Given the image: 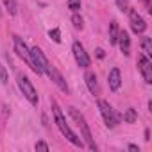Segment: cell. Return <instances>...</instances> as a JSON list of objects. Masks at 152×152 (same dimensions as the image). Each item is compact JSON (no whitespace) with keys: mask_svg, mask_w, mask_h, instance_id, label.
Wrapping results in <instances>:
<instances>
[{"mask_svg":"<svg viewBox=\"0 0 152 152\" xmlns=\"http://www.w3.org/2000/svg\"><path fill=\"white\" fill-rule=\"evenodd\" d=\"M52 113H54V120H56V125L59 127V131L63 132V136L70 141V143H73L75 147H84V141L75 134L72 129H70V125L66 124V118H64V115H63V111H61V107L57 106V102L56 100H52Z\"/></svg>","mask_w":152,"mask_h":152,"instance_id":"6da1fadb","label":"cell"},{"mask_svg":"<svg viewBox=\"0 0 152 152\" xmlns=\"http://www.w3.org/2000/svg\"><path fill=\"white\" fill-rule=\"evenodd\" d=\"M68 113H70V116L75 120V124L79 125V129H81V132H83V138H84V141H86L88 148H90V150H97V145H95V141H93L91 131H90V127H88V124H86L84 116H83L77 109H75V107H68Z\"/></svg>","mask_w":152,"mask_h":152,"instance_id":"7a4b0ae2","label":"cell"},{"mask_svg":"<svg viewBox=\"0 0 152 152\" xmlns=\"http://www.w3.org/2000/svg\"><path fill=\"white\" fill-rule=\"evenodd\" d=\"M99 109H100V115H102V118H104V124L109 127V129H115L118 124H120V120H122V116L109 106V102H106V100H99Z\"/></svg>","mask_w":152,"mask_h":152,"instance_id":"3957f363","label":"cell"},{"mask_svg":"<svg viewBox=\"0 0 152 152\" xmlns=\"http://www.w3.org/2000/svg\"><path fill=\"white\" fill-rule=\"evenodd\" d=\"M18 88H20V91L25 95V99L32 106H38V93H36L32 83L29 81V77H25V75H18Z\"/></svg>","mask_w":152,"mask_h":152,"instance_id":"277c9868","label":"cell"},{"mask_svg":"<svg viewBox=\"0 0 152 152\" xmlns=\"http://www.w3.org/2000/svg\"><path fill=\"white\" fill-rule=\"evenodd\" d=\"M43 70H45V73L48 75V77H50V81L63 91V93H68L70 90H68V84H66V81L63 79V75L57 72V68L56 66H52L50 63H48V59H47V63L43 64Z\"/></svg>","mask_w":152,"mask_h":152,"instance_id":"5b68a950","label":"cell"},{"mask_svg":"<svg viewBox=\"0 0 152 152\" xmlns=\"http://www.w3.org/2000/svg\"><path fill=\"white\" fill-rule=\"evenodd\" d=\"M45 63H47V57L41 52V48L39 47H32L31 48V64H29L32 68V72L38 73V75H43L45 73V70H43V64Z\"/></svg>","mask_w":152,"mask_h":152,"instance_id":"8992f818","label":"cell"},{"mask_svg":"<svg viewBox=\"0 0 152 152\" xmlns=\"http://www.w3.org/2000/svg\"><path fill=\"white\" fill-rule=\"evenodd\" d=\"M72 52H73L75 63H77L81 68H90L91 59H90V56L86 54V50H84V47L81 45V41H73V45H72Z\"/></svg>","mask_w":152,"mask_h":152,"instance_id":"52a82bcc","label":"cell"},{"mask_svg":"<svg viewBox=\"0 0 152 152\" xmlns=\"http://www.w3.org/2000/svg\"><path fill=\"white\" fill-rule=\"evenodd\" d=\"M129 22H131V29L134 34H143L147 29L145 20L141 18V15H138L136 9H129Z\"/></svg>","mask_w":152,"mask_h":152,"instance_id":"ba28073f","label":"cell"},{"mask_svg":"<svg viewBox=\"0 0 152 152\" xmlns=\"http://www.w3.org/2000/svg\"><path fill=\"white\" fill-rule=\"evenodd\" d=\"M138 68L143 75V79L147 84H152V63H150V57H147L145 54L138 57Z\"/></svg>","mask_w":152,"mask_h":152,"instance_id":"9c48e42d","label":"cell"},{"mask_svg":"<svg viewBox=\"0 0 152 152\" xmlns=\"http://www.w3.org/2000/svg\"><path fill=\"white\" fill-rule=\"evenodd\" d=\"M13 39H15V52L18 54V57H22L27 64H31V50H29V47L25 45V41L20 38V36H13Z\"/></svg>","mask_w":152,"mask_h":152,"instance_id":"30bf717a","label":"cell"},{"mask_svg":"<svg viewBox=\"0 0 152 152\" xmlns=\"http://www.w3.org/2000/svg\"><path fill=\"white\" fill-rule=\"evenodd\" d=\"M116 43L122 50L124 56H129L131 54V38H129V32L127 31H120L118 32V38H116Z\"/></svg>","mask_w":152,"mask_h":152,"instance_id":"8fae6325","label":"cell"},{"mask_svg":"<svg viewBox=\"0 0 152 152\" xmlns=\"http://www.w3.org/2000/svg\"><path fill=\"white\" fill-rule=\"evenodd\" d=\"M107 83H109L111 91H118V88L122 84V73H120L118 68H111V72L107 75Z\"/></svg>","mask_w":152,"mask_h":152,"instance_id":"7c38bea8","label":"cell"},{"mask_svg":"<svg viewBox=\"0 0 152 152\" xmlns=\"http://www.w3.org/2000/svg\"><path fill=\"white\" fill-rule=\"evenodd\" d=\"M84 81H86V86H88V90H90V93L91 95H99L100 93V90H99V83H97V75L93 73V72H86V75H84Z\"/></svg>","mask_w":152,"mask_h":152,"instance_id":"4fadbf2b","label":"cell"},{"mask_svg":"<svg viewBox=\"0 0 152 152\" xmlns=\"http://www.w3.org/2000/svg\"><path fill=\"white\" fill-rule=\"evenodd\" d=\"M118 32H120L118 23H116V22H111V23H109V43H111V45H116Z\"/></svg>","mask_w":152,"mask_h":152,"instance_id":"5bb4252c","label":"cell"},{"mask_svg":"<svg viewBox=\"0 0 152 152\" xmlns=\"http://www.w3.org/2000/svg\"><path fill=\"white\" fill-rule=\"evenodd\" d=\"M141 48H143V54L147 57H152V39L148 36L141 38Z\"/></svg>","mask_w":152,"mask_h":152,"instance_id":"9a60e30c","label":"cell"},{"mask_svg":"<svg viewBox=\"0 0 152 152\" xmlns=\"http://www.w3.org/2000/svg\"><path fill=\"white\" fill-rule=\"evenodd\" d=\"M124 122H127V124H134L136 120H138V113H136V109L134 107H129V109H125V113H124Z\"/></svg>","mask_w":152,"mask_h":152,"instance_id":"2e32d148","label":"cell"},{"mask_svg":"<svg viewBox=\"0 0 152 152\" xmlns=\"http://www.w3.org/2000/svg\"><path fill=\"white\" fill-rule=\"evenodd\" d=\"M4 4H6L7 13H9L11 16H15V15H16V2H15V0H4Z\"/></svg>","mask_w":152,"mask_h":152,"instance_id":"e0dca14e","label":"cell"},{"mask_svg":"<svg viewBox=\"0 0 152 152\" xmlns=\"http://www.w3.org/2000/svg\"><path fill=\"white\" fill-rule=\"evenodd\" d=\"M72 23H73L75 29H83V27H84V22H83V18H81L77 13H73V16H72Z\"/></svg>","mask_w":152,"mask_h":152,"instance_id":"ac0fdd59","label":"cell"},{"mask_svg":"<svg viewBox=\"0 0 152 152\" xmlns=\"http://www.w3.org/2000/svg\"><path fill=\"white\" fill-rule=\"evenodd\" d=\"M48 36H50V39H54L56 43H61V32H59V29H50V31H48Z\"/></svg>","mask_w":152,"mask_h":152,"instance_id":"d6986e66","label":"cell"},{"mask_svg":"<svg viewBox=\"0 0 152 152\" xmlns=\"http://www.w3.org/2000/svg\"><path fill=\"white\" fill-rule=\"evenodd\" d=\"M68 7L73 11V13H77L81 9V0H68Z\"/></svg>","mask_w":152,"mask_h":152,"instance_id":"ffe728a7","label":"cell"},{"mask_svg":"<svg viewBox=\"0 0 152 152\" xmlns=\"http://www.w3.org/2000/svg\"><path fill=\"white\" fill-rule=\"evenodd\" d=\"M115 2H116L120 11H127L129 9V0H115Z\"/></svg>","mask_w":152,"mask_h":152,"instance_id":"44dd1931","label":"cell"},{"mask_svg":"<svg viewBox=\"0 0 152 152\" xmlns=\"http://www.w3.org/2000/svg\"><path fill=\"white\" fill-rule=\"evenodd\" d=\"M34 148H36V150H41V152H48V150H50V147H48L45 141H38V143L34 145Z\"/></svg>","mask_w":152,"mask_h":152,"instance_id":"7402d4cb","label":"cell"},{"mask_svg":"<svg viewBox=\"0 0 152 152\" xmlns=\"http://www.w3.org/2000/svg\"><path fill=\"white\" fill-rule=\"evenodd\" d=\"M0 81L2 84H7V72H6V66L0 64Z\"/></svg>","mask_w":152,"mask_h":152,"instance_id":"603a6c76","label":"cell"},{"mask_svg":"<svg viewBox=\"0 0 152 152\" xmlns=\"http://www.w3.org/2000/svg\"><path fill=\"white\" fill-rule=\"evenodd\" d=\"M141 2H143V6H145V9H147V11L150 13V11H152V9H150V0H141Z\"/></svg>","mask_w":152,"mask_h":152,"instance_id":"cb8c5ba5","label":"cell"},{"mask_svg":"<svg viewBox=\"0 0 152 152\" xmlns=\"http://www.w3.org/2000/svg\"><path fill=\"white\" fill-rule=\"evenodd\" d=\"M129 150H132V152H140V147H138V145H129Z\"/></svg>","mask_w":152,"mask_h":152,"instance_id":"d4e9b609","label":"cell"},{"mask_svg":"<svg viewBox=\"0 0 152 152\" xmlns=\"http://www.w3.org/2000/svg\"><path fill=\"white\" fill-rule=\"evenodd\" d=\"M97 56H99V57H104V50H102V48H97Z\"/></svg>","mask_w":152,"mask_h":152,"instance_id":"484cf974","label":"cell"},{"mask_svg":"<svg viewBox=\"0 0 152 152\" xmlns=\"http://www.w3.org/2000/svg\"><path fill=\"white\" fill-rule=\"evenodd\" d=\"M148 136H150V132H148V129H147V131H145V140H147V141H148V140H150V138H148Z\"/></svg>","mask_w":152,"mask_h":152,"instance_id":"4316f807","label":"cell"}]
</instances>
